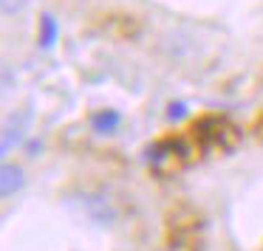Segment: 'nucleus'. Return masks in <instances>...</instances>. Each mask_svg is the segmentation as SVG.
<instances>
[{"mask_svg":"<svg viewBox=\"0 0 263 251\" xmlns=\"http://www.w3.org/2000/svg\"><path fill=\"white\" fill-rule=\"evenodd\" d=\"M80 206H82V212H85V217L88 220H93L97 226H114L116 223V206H114V200L108 198L105 192H88V195H82V200H80Z\"/></svg>","mask_w":263,"mask_h":251,"instance_id":"1","label":"nucleus"},{"mask_svg":"<svg viewBox=\"0 0 263 251\" xmlns=\"http://www.w3.org/2000/svg\"><path fill=\"white\" fill-rule=\"evenodd\" d=\"M31 124V110H23V113H12L6 121H3V133H0V153L9 155L14 147L26 141V133H29Z\"/></svg>","mask_w":263,"mask_h":251,"instance_id":"2","label":"nucleus"},{"mask_svg":"<svg viewBox=\"0 0 263 251\" xmlns=\"http://www.w3.org/2000/svg\"><path fill=\"white\" fill-rule=\"evenodd\" d=\"M26 186V170L20 164H3L0 166V198L9 200L12 195H17Z\"/></svg>","mask_w":263,"mask_h":251,"instance_id":"3","label":"nucleus"},{"mask_svg":"<svg viewBox=\"0 0 263 251\" xmlns=\"http://www.w3.org/2000/svg\"><path fill=\"white\" fill-rule=\"evenodd\" d=\"M164 161H173L176 166H181V161H184V147L178 141H161V144H156L153 147V155H150V164H153V170L156 172H161L164 170Z\"/></svg>","mask_w":263,"mask_h":251,"instance_id":"4","label":"nucleus"},{"mask_svg":"<svg viewBox=\"0 0 263 251\" xmlns=\"http://www.w3.org/2000/svg\"><path fill=\"white\" fill-rule=\"evenodd\" d=\"M91 127L97 136H114L116 130L122 127V113L114 108H102L91 116Z\"/></svg>","mask_w":263,"mask_h":251,"instance_id":"5","label":"nucleus"},{"mask_svg":"<svg viewBox=\"0 0 263 251\" xmlns=\"http://www.w3.org/2000/svg\"><path fill=\"white\" fill-rule=\"evenodd\" d=\"M60 37V26L54 20V14H43L40 17V48H54Z\"/></svg>","mask_w":263,"mask_h":251,"instance_id":"6","label":"nucleus"},{"mask_svg":"<svg viewBox=\"0 0 263 251\" xmlns=\"http://www.w3.org/2000/svg\"><path fill=\"white\" fill-rule=\"evenodd\" d=\"M29 3H31V0H0V12L6 14V17H14V14L26 12Z\"/></svg>","mask_w":263,"mask_h":251,"instance_id":"7","label":"nucleus"},{"mask_svg":"<svg viewBox=\"0 0 263 251\" xmlns=\"http://www.w3.org/2000/svg\"><path fill=\"white\" fill-rule=\"evenodd\" d=\"M184 116H187V104H184V102H173V104H170V113H167V119L176 121V119H184Z\"/></svg>","mask_w":263,"mask_h":251,"instance_id":"8","label":"nucleus"}]
</instances>
